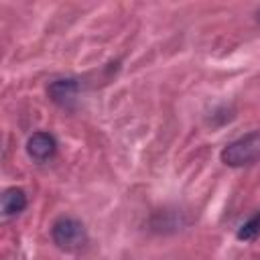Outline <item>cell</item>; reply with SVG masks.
<instances>
[{
	"instance_id": "1",
	"label": "cell",
	"mask_w": 260,
	"mask_h": 260,
	"mask_svg": "<svg viewBox=\"0 0 260 260\" xmlns=\"http://www.w3.org/2000/svg\"><path fill=\"white\" fill-rule=\"evenodd\" d=\"M219 158L228 167H248L260 160V130L248 132L225 144L219 152Z\"/></svg>"
},
{
	"instance_id": "2",
	"label": "cell",
	"mask_w": 260,
	"mask_h": 260,
	"mask_svg": "<svg viewBox=\"0 0 260 260\" xmlns=\"http://www.w3.org/2000/svg\"><path fill=\"white\" fill-rule=\"evenodd\" d=\"M51 238L65 252H75L87 244L85 225L75 217H59L51 228Z\"/></svg>"
},
{
	"instance_id": "3",
	"label": "cell",
	"mask_w": 260,
	"mask_h": 260,
	"mask_svg": "<svg viewBox=\"0 0 260 260\" xmlns=\"http://www.w3.org/2000/svg\"><path fill=\"white\" fill-rule=\"evenodd\" d=\"M77 93H79V81L73 77L57 79L49 85V98L61 108H71L73 102L77 100Z\"/></svg>"
},
{
	"instance_id": "4",
	"label": "cell",
	"mask_w": 260,
	"mask_h": 260,
	"mask_svg": "<svg viewBox=\"0 0 260 260\" xmlns=\"http://www.w3.org/2000/svg\"><path fill=\"white\" fill-rule=\"evenodd\" d=\"M57 150V140L53 138V134L49 132H35L28 140H26V152L30 158L45 162L49 160Z\"/></svg>"
},
{
	"instance_id": "5",
	"label": "cell",
	"mask_w": 260,
	"mask_h": 260,
	"mask_svg": "<svg viewBox=\"0 0 260 260\" xmlns=\"http://www.w3.org/2000/svg\"><path fill=\"white\" fill-rule=\"evenodd\" d=\"M26 207V193L20 187H10L2 193V215L14 217Z\"/></svg>"
},
{
	"instance_id": "6",
	"label": "cell",
	"mask_w": 260,
	"mask_h": 260,
	"mask_svg": "<svg viewBox=\"0 0 260 260\" xmlns=\"http://www.w3.org/2000/svg\"><path fill=\"white\" fill-rule=\"evenodd\" d=\"M238 240L240 242H252L260 236V211H256L248 221H244L238 230Z\"/></svg>"
},
{
	"instance_id": "7",
	"label": "cell",
	"mask_w": 260,
	"mask_h": 260,
	"mask_svg": "<svg viewBox=\"0 0 260 260\" xmlns=\"http://www.w3.org/2000/svg\"><path fill=\"white\" fill-rule=\"evenodd\" d=\"M256 20H258V22H260V10H258V12H256Z\"/></svg>"
}]
</instances>
